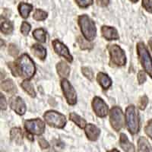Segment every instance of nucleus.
Returning a JSON list of instances; mask_svg holds the SVG:
<instances>
[{
  "mask_svg": "<svg viewBox=\"0 0 152 152\" xmlns=\"http://www.w3.org/2000/svg\"><path fill=\"white\" fill-rule=\"evenodd\" d=\"M147 79V77H146V74L144 71H140L138 73V83L142 85V84L145 83Z\"/></svg>",
  "mask_w": 152,
  "mask_h": 152,
  "instance_id": "obj_36",
  "label": "nucleus"
},
{
  "mask_svg": "<svg viewBox=\"0 0 152 152\" xmlns=\"http://www.w3.org/2000/svg\"><path fill=\"white\" fill-rule=\"evenodd\" d=\"M85 134L89 140L96 141L98 139L100 135V129L93 124H87L85 128Z\"/></svg>",
  "mask_w": 152,
  "mask_h": 152,
  "instance_id": "obj_14",
  "label": "nucleus"
},
{
  "mask_svg": "<svg viewBox=\"0 0 152 152\" xmlns=\"http://www.w3.org/2000/svg\"><path fill=\"white\" fill-rule=\"evenodd\" d=\"M108 152H119V151L117 150V149L113 148V149H112V150H111V151H108Z\"/></svg>",
  "mask_w": 152,
  "mask_h": 152,
  "instance_id": "obj_42",
  "label": "nucleus"
},
{
  "mask_svg": "<svg viewBox=\"0 0 152 152\" xmlns=\"http://www.w3.org/2000/svg\"><path fill=\"white\" fill-rule=\"evenodd\" d=\"M137 53L142 67L152 78V59L145 43L139 42L137 44Z\"/></svg>",
  "mask_w": 152,
  "mask_h": 152,
  "instance_id": "obj_4",
  "label": "nucleus"
},
{
  "mask_svg": "<svg viewBox=\"0 0 152 152\" xmlns=\"http://www.w3.org/2000/svg\"><path fill=\"white\" fill-rule=\"evenodd\" d=\"M11 139L17 145H21L23 144V133L20 128H13L11 129Z\"/></svg>",
  "mask_w": 152,
  "mask_h": 152,
  "instance_id": "obj_21",
  "label": "nucleus"
},
{
  "mask_svg": "<svg viewBox=\"0 0 152 152\" xmlns=\"http://www.w3.org/2000/svg\"><path fill=\"white\" fill-rule=\"evenodd\" d=\"M61 88L68 104L69 105H75L77 103V94L71 83L64 78L61 81Z\"/></svg>",
  "mask_w": 152,
  "mask_h": 152,
  "instance_id": "obj_9",
  "label": "nucleus"
},
{
  "mask_svg": "<svg viewBox=\"0 0 152 152\" xmlns=\"http://www.w3.org/2000/svg\"><path fill=\"white\" fill-rule=\"evenodd\" d=\"M18 76L26 80H30L33 78L36 72V66L34 61L28 54L24 53L19 57L15 62Z\"/></svg>",
  "mask_w": 152,
  "mask_h": 152,
  "instance_id": "obj_1",
  "label": "nucleus"
},
{
  "mask_svg": "<svg viewBox=\"0 0 152 152\" xmlns=\"http://www.w3.org/2000/svg\"><path fill=\"white\" fill-rule=\"evenodd\" d=\"M14 30L13 23L9 19L1 18V32L5 34H10Z\"/></svg>",
  "mask_w": 152,
  "mask_h": 152,
  "instance_id": "obj_22",
  "label": "nucleus"
},
{
  "mask_svg": "<svg viewBox=\"0 0 152 152\" xmlns=\"http://www.w3.org/2000/svg\"><path fill=\"white\" fill-rule=\"evenodd\" d=\"M119 145L124 150L125 152H135V146L132 142L129 141L128 138L125 135L124 133L120 134V138H119Z\"/></svg>",
  "mask_w": 152,
  "mask_h": 152,
  "instance_id": "obj_15",
  "label": "nucleus"
},
{
  "mask_svg": "<svg viewBox=\"0 0 152 152\" xmlns=\"http://www.w3.org/2000/svg\"><path fill=\"white\" fill-rule=\"evenodd\" d=\"M80 8L86 9L93 4L94 0H75Z\"/></svg>",
  "mask_w": 152,
  "mask_h": 152,
  "instance_id": "obj_29",
  "label": "nucleus"
},
{
  "mask_svg": "<svg viewBox=\"0 0 152 152\" xmlns=\"http://www.w3.org/2000/svg\"><path fill=\"white\" fill-rule=\"evenodd\" d=\"M92 108L97 116L104 118L108 114V106L104 100L99 97H95L92 100Z\"/></svg>",
  "mask_w": 152,
  "mask_h": 152,
  "instance_id": "obj_10",
  "label": "nucleus"
},
{
  "mask_svg": "<svg viewBox=\"0 0 152 152\" xmlns=\"http://www.w3.org/2000/svg\"><path fill=\"white\" fill-rule=\"evenodd\" d=\"M31 26L29 23L26 22V21H23L21 26V32L23 35L24 36H28L29 32L31 31Z\"/></svg>",
  "mask_w": 152,
  "mask_h": 152,
  "instance_id": "obj_31",
  "label": "nucleus"
},
{
  "mask_svg": "<svg viewBox=\"0 0 152 152\" xmlns=\"http://www.w3.org/2000/svg\"><path fill=\"white\" fill-rule=\"evenodd\" d=\"M126 124L132 135H135L140 129V120L138 113L133 105L129 106L126 110Z\"/></svg>",
  "mask_w": 152,
  "mask_h": 152,
  "instance_id": "obj_3",
  "label": "nucleus"
},
{
  "mask_svg": "<svg viewBox=\"0 0 152 152\" xmlns=\"http://www.w3.org/2000/svg\"><path fill=\"white\" fill-rule=\"evenodd\" d=\"M97 1H98L99 5L102 7H106L110 3V0H97Z\"/></svg>",
  "mask_w": 152,
  "mask_h": 152,
  "instance_id": "obj_40",
  "label": "nucleus"
},
{
  "mask_svg": "<svg viewBox=\"0 0 152 152\" xmlns=\"http://www.w3.org/2000/svg\"><path fill=\"white\" fill-rule=\"evenodd\" d=\"M125 117L120 107H113L110 111V122L111 126L115 131L119 132L122 129L125 123Z\"/></svg>",
  "mask_w": 152,
  "mask_h": 152,
  "instance_id": "obj_7",
  "label": "nucleus"
},
{
  "mask_svg": "<svg viewBox=\"0 0 152 152\" xmlns=\"http://www.w3.org/2000/svg\"><path fill=\"white\" fill-rule=\"evenodd\" d=\"M130 1H131L132 2H133V3H135V2H138V1H139V0H130Z\"/></svg>",
  "mask_w": 152,
  "mask_h": 152,
  "instance_id": "obj_43",
  "label": "nucleus"
},
{
  "mask_svg": "<svg viewBox=\"0 0 152 152\" xmlns=\"http://www.w3.org/2000/svg\"><path fill=\"white\" fill-rule=\"evenodd\" d=\"M0 107H1L2 110H5L7 108V102H6L5 97H4L3 94H2L0 95Z\"/></svg>",
  "mask_w": 152,
  "mask_h": 152,
  "instance_id": "obj_37",
  "label": "nucleus"
},
{
  "mask_svg": "<svg viewBox=\"0 0 152 152\" xmlns=\"http://www.w3.org/2000/svg\"><path fill=\"white\" fill-rule=\"evenodd\" d=\"M24 128L31 135H40L45 131V123L40 119H29L24 122Z\"/></svg>",
  "mask_w": 152,
  "mask_h": 152,
  "instance_id": "obj_8",
  "label": "nucleus"
},
{
  "mask_svg": "<svg viewBox=\"0 0 152 152\" xmlns=\"http://www.w3.org/2000/svg\"><path fill=\"white\" fill-rule=\"evenodd\" d=\"M69 118H70V119H71L73 123H75L79 128L84 129L85 128V126H87L86 121H85V119H84L83 118H81L80 116H78V114L75 113H71L69 114Z\"/></svg>",
  "mask_w": 152,
  "mask_h": 152,
  "instance_id": "obj_24",
  "label": "nucleus"
},
{
  "mask_svg": "<svg viewBox=\"0 0 152 152\" xmlns=\"http://www.w3.org/2000/svg\"><path fill=\"white\" fill-rule=\"evenodd\" d=\"M1 88L4 91L10 94H15L17 92V88L13 81L11 79H7L2 81L1 84Z\"/></svg>",
  "mask_w": 152,
  "mask_h": 152,
  "instance_id": "obj_20",
  "label": "nucleus"
},
{
  "mask_svg": "<svg viewBox=\"0 0 152 152\" xmlns=\"http://www.w3.org/2000/svg\"><path fill=\"white\" fill-rule=\"evenodd\" d=\"M77 41H78V45H79L80 48H81V50H91V49L93 48V43H91V42L88 41V40H87L85 38L84 39L82 37H78Z\"/></svg>",
  "mask_w": 152,
  "mask_h": 152,
  "instance_id": "obj_27",
  "label": "nucleus"
},
{
  "mask_svg": "<svg viewBox=\"0 0 152 152\" xmlns=\"http://www.w3.org/2000/svg\"><path fill=\"white\" fill-rule=\"evenodd\" d=\"M19 14L21 15L23 18H28L30 13L33 10V5L26 2H21L18 6Z\"/></svg>",
  "mask_w": 152,
  "mask_h": 152,
  "instance_id": "obj_19",
  "label": "nucleus"
},
{
  "mask_svg": "<svg viewBox=\"0 0 152 152\" xmlns=\"http://www.w3.org/2000/svg\"><path fill=\"white\" fill-rule=\"evenodd\" d=\"M38 142H39V145H40V148H41L42 149H47L50 147L48 142H47L43 138H39V139H38Z\"/></svg>",
  "mask_w": 152,
  "mask_h": 152,
  "instance_id": "obj_38",
  "label": "nucleus"
},
{
  "mask_svg": "<svg viewBox=\"0 0 152 152\" xmlns=\"http://www.w3.org/2000/svg\"><path fill=\"white\" fill-rule=\"evenodd\" d=\"M148 45H149V47H150L151 50L152 51V38H151L150 40H148Z\"/></svg>",
  "mask_w": 152,
  "mask_h": 152,
  "instance_id": "obj_41",
  "label": "nucleus"
},
{
  "mask_svg": "<svg viewBox=\"0 0 152 152\" xmlns=\"http://www.w3.org/2000/svg\"><path fill=\"white\" fill-rule=\"evenodd\" d=\"M53 47L54 50H55L56 53L58 54L60 56H62L63 58L66 59L68 62H72L73 60L72 56L70 54L69 50L68 47L65 45L64 43L59 41V40H54L52 43Z\"/></svg>",
  "mask_w": 152,
  "mask_h": 152,
  "instance_id": "obj_11",
  "label": "nucleus"
},
{
  "mask_svg": "<svg viewBox=\"0 0 152 152\" xmlns=\"http://www.w3.org/2000/svg\"><path fill=\"white\" fill-rule=\"evenodd\" d=\"M97 81L103 89L107 90L112 85V80L109 76L104 72H99L97 76Z\"/></svg>",
  "mask_w": 152,
  "mask_h": 152,
  "instance_id": "obj_16",
  "label": "nucleus"
},
{
  "mask_svg": "<svg viewBox=\"0 0 152 152\" xmlns=\"http://www.w3.org/2000/svg\"><path fill=\"white\" fill-rule=\"evenodd\" d=\"M21 86L31 97H36V92H35L34 88L33 85H32L31 81H29L28 80H24V81H22V83L21 84Z\"/></svg>",
  "mask_w": 152,
  "mask_h": 152,
  "instance_id": "obj_26",
  "label": "nucleus"
},
{
  "mask_svg": "<svg viewBox=\"0 0 152 152\" xmlns=\"http://www.w3.org/2000/svg\"><path fill=\"white\" fill-rule=\"evenodd\" d=\"M43 118L46 123L54 128L62 129L66 124V119L64 115L54 110H49L44 113Z\"/></svg>",
  "mask_w": 152,
  "mask_h": 152,
  "instance_id": "obj_5",
  "label": "nucleus"
},
{
  "mask_svg": "<svg viewBox=\"0 0 152 152\" xmlns=\"http://www.w3.org/2000/svg\"><path fill=\"white\" fill-rule=\"evenodd\" d=\"M110 56V62L116 66H123L126 65V56L124 51L116 44H110L107 47Z\"/></svg>",
  "mask_w": 152,
  "mask_h": 152,
  "instance_id": "obj_6",
  "label": "nucleus"
},
{
  "mask_svg": "<svg viewBox=\"0 0 152 152\" xmlns=\"http://www.w3.org/2000/svg\"><path fill=\"white\" fill-rule=\"evenodd\" d=\"M9 55L12 56L13 57H17L19 53V50L17 47V46L15 44H13V43H11L9 46Z\"/></svg>",
  "mask_w": 152,
  "mask_h": 152,
  "instance_id": "obj_33",
  "label": "nucleus"
},
{
  "mask_svg": "<svg viewBox=\"0 0 152 152\" xmlns=\"http://www.w3.org/2000/svg\"><path fill=\"white\" fill-rule=\"evenodd\" d=\"M148 104V98L147 97V96H142L139 99V101H138V108L142 110H145L147 107Z\"/></svg>",
  "mask_w": 152,
  "mask_h": 152,
  "instance_id": "obj_32",
  "label": "nucleus"
},
{
  "mask_svg": "<svg viewBox=\"0 0 152 152\" xmlns=\"http://www.w3.org/2000/svg\"><path fill=\"white\" fill-rule=\"evenodd\" d=\"M8 66H9V67L10 68L11 70H12V74L14 75L15 77H17L18 74H17V71H16V68H15V62H9Z\"/></svg>",
  "mask_w": 152,
  "mask_h": 152,
  "instance_id": "obj_39",
  "label": "nucleus"
},
{
  "mask_svg": "<svg viewBox=\"0 0 152 152\" xmlns=\"http://www.w3.org/2000/svg\"><path fill=\"white\" fill-rule=\"evenodd\" d=\"M138 152H152L151 145L145 137H140L138 139Z\"/></svg>",
  "mask_w": 152,
  "mask_h": 152,
  "instance_id": "obj_23",
  "label": "nucleus"
},
{
  "mask_svg": "<svg viewBox=\"0 0 152 152\" xmlns=\"http://www.w3.org/2000/svg\"><path fill=\"white\" fill-rule=\"evenodd\" d=\"M145 131L148 136L152 139V119H151L150 121L148 123L147 126H145Z\"/></svg>",
  "mask_w": 152,
  "mask_h": 152,
  "instance_id": "obj_35",
  "label": "nucleus"
},
{
  "mask_svg": "<svg viewBox=\"0 0 152 152\" xmlns=\"http://www.w3.org/2000/svg\"><path fill=\"white\" fill-rule=\"evenodd\" d=\"M78 22L84 37L88 41L94 40L97 34L94 21L87 15H82L78 17Z\"/></svg>",
  "mask_w": 152,
  "mask_h": 152,
  "instance_id": "obj_2",
  "label": "nucleus"
},
{
  "mask_svg": "<svg viewBox=\"0 0 152 152\" xmlns=\"http://www.w3.org/2000/svg\"><path fill=\"white\" fill-rule=\"evenodd\" d=\"M48 16L47 12L45 11L42 10V9H36L33 15V18L36 21H44Z\"/></svg>",
  "mask_w": 152,
  "mask_h": 152,
  "instance_id": "obj_28",
  "label": "nucleus"
},
{
  "mask_svg": "<svg viewBox=\"0 0 152 152\" xmlns=\"http://www.w3.org/2000/svg\"><path fill=\"white\" fill-rule=\"evenodd\" d=\"M31 50L35 56L39 58L41 60L45 59L46 56H47V50L43 46L40 45L38 43H35L31 47Z\"/></svg>",
  "mask_w": 152,
  "mask_h": 152,
  "instance_id": "obj_17",
  "label": "nucleus"
},
{
  "mask_svg": "<svg viewBox=\"0 0 152 152\" xmlns=\"http://www.w3.org/2000/svg\"><path fill=\"white\" fill-rule=\"evenodd\" d=\"M10 107L18 115H24L26 113V104L20 97H12L10 99Z\"/></svg>",
  "mask_w": 152,
  "mask_h": 152,
  "instance_id": "obj_12",
  "label": "nucleus"
},
{
  "mask_svg": "<svg viewBox=\"0 0 152 152\" xmlns=\"http://www.w3.org/2000/svg\"><path fill=\"white\" fill-rule=\"evenodd\" d=\"M142 7L149 13H152V0H142Z\"/></svg>",
  "mask_w": 152,
  "mask_h": 152,
  "instance_id": "obj_34",
  "label": "nucleus"
},
{
  "mask_svg": "<svg viewBox=\"0 0 152 152\" xmlns=\"http://www.w3.org/2000/svg\"><path fill=\"white\" fill-rule=\"evenodd\" d=\"M56 69L57 72L61 78H68L69 74H70V67L67 63H66L63 61H61L56 65Z\"/></svg>",
  "mask_w": 152,
  "mask_h": 152,
  "instance_id": "obj_18",
  "label": "nucleus"
},
{
  "mask_svg": "<svg viewBox=\"0 0 152 152\" xmlns=\"http://www.w3.org/2000/svg\"><path fill=\"white\" fill-rule=\"evenodd\" d=\"M33 37L40 43H45L47 40V33L43 28H38L33 31Z\"/></svg>",
  "mask_w": 152,
  "mask_h": 152,
  "instance_id": "obj_25",
  "label": "nucleus"
},
{
  "mask_svg": "<svg viewBox=\"0 0 152 152\" xmlns=\"http://www.w3.org/2000/svg\"><path fill=\"white\" fill-rule=\"evenodd\" d=\"M101 33L103 37L107 40H119V36L117 30L113 27L103 26L101 28Z\"/></svg>",
  "mask_w": 152,
  "mask_h": 152,
  "instance_id": "obj_13",
  "label": "nucleus"
},
{
  "mask_svg": "<svg viewBox=\"0 0 152 152\" xmlns=\"http://www.w3.org/2000/svg\"><path fill=\"white\" fill-rule=\"evenodd\" d=\"M81 72L83 73L84 75L88 79L92 81L94 78V72L92 69L89 67H82L81 68Z\"/></svg>",
  "mask_w": 152,
  "mask_h": 152,
  "instance_id": "obj_30",
  "label": "nucleus"
}]
</instances>
